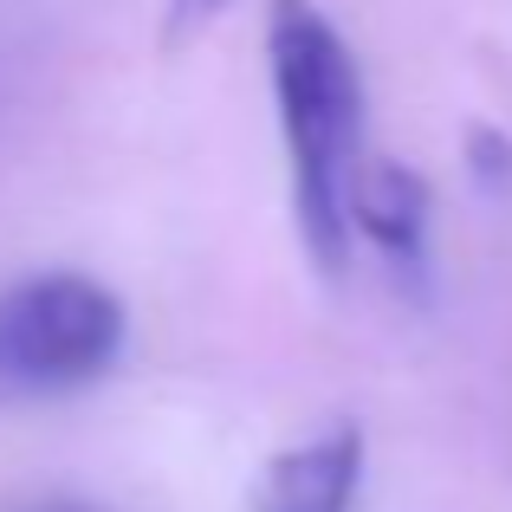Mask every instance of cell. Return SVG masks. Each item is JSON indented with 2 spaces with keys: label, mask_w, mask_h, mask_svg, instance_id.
I'll use <instances>...</instances> for the list:
<instances>
[{
  "label": "cell",
  "mask_w": 512,
  "mask_h": 512,
  "mask_svg": "<svg viewBox=\"0 0 512 512\" xmlns=\"http://www.w3.org/2000/svg\"><path fill=\"white\" fill-rule=\"evenodd\" d=\"M428 182L402 163H370L350 188V227L383 253V266L402 279L409 292H428Z\"/></svg>",
  "instance_id": "3957f363"
},
{
  "label": "cell",
  "mask_w": 512,
  "mask_h": 512,
  "mask_svg": "<svg viewBox=\"0 0 512 512\" xmlns=\"http://www.w3.org/2000/svg\"><path fill=\"white\" fill-rule=\"evenodd\" d=\"M46 512H98V506H46Z\"/></svg>",
  "instance_id": "8992f818"
},
{
  "label": "cell",
  "mask_w": 512,
  "mask_h": 512,
  "mask_svg": "<svg viewBox=\"0 0 512 512\" xmlns=\"http://www.w3.org/2000/svg\"><path fill=\"white\" fill-rule=\"evenodd\" d=\"M124 305L85 273H33L0 292V389L65 396L124 357Z\"/></svg>",
  "instance_id": "7a4b0ae2"
},
{
  "label": "cell",
  "mask_w": 512,
  "mask_h": 512,
  "mask_svg": "<svg viewBox=\"0 0 512 512\" xmlns=\"http://www.w3.org/2000/svg\"><path fill=\"white\" fill-rule=\"evenodd\" d=\"M357 493H363V428L338 422L266 461V474L253 480V512H357Z\"/></svg>",
  "instance_id": "277c9868"
},
{
  "label": "cell",
  "mask_w": 512,
  "mask_h": 512,
  "mask_svg": "<svg viewBox=\"0 0 512 512\" xmlns=\"http://www.w3.org/2000/svg\"><path fill=\"white\" fill-rule=\"evenodd\" d=\"M266 65H273L279 137L292 169V221L325 279L350 273V188L363 175V72L344 33L312 0H273L266 13Z\"/></svg>",
  "instance_id": "6da1fadb"
},
{
  "label": "cell",
  "mask_w": 512,
  "mask_h": 512,
  "mask_svg": "<svg viewBox=\"0 0 512 512\" xmlns=\"http://www.w3.org/2000/svg\"><path fill=\"white\" fill-rule=\"evenodd\" d=\"M214 13H221V0H175V7H169V26H163V39H169V46H182V39L195 33V26H208Z\"/></svg>",
  "instance_id": "5b68a950"
}]
</instances>
